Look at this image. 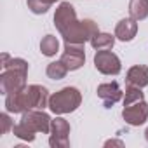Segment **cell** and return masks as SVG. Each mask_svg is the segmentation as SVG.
<instances>
[{
  "instance_id": "obj_1",
  "label": "cell",
  "mask_w": 148,
  "mask_h": 148,
  "mask_svg": "<svg viewBox=\"0 0 148 148\" xmlns=\"http://www.w3.org/2000/svg\"><path fill=\"white\" fill-rule=\"evenodd\" d=\"M49 106V92L45 87L33 84L18 92L5 94V110L9 113H25L28 110H44Z\"/></svg>"
},
{
  "instance_id": "obj_2",
  "label": "cell",
  "mask_w": 148,
  "mask_h": 148,
  "mask_svg": "<svg viewBox=\"0 0 148 148\" xmlns=\"http://www.w3.org/2000/svg\"><path fill=\"white\" fill-rule=\"evenodd\" d=\"M2 75H0V91L2 94L18 92L26 87L28 63L21 58H11L7 52L2 54Z\"/></svg>"
},
{
  "instance_id": "obj_3",
  "label": "cell",
  "mask_w": 148,
  "mask_h": 148,
  "mask_svg": "<svg viewBox=\"0 0 148 148\" xmlns=\"http://www.w3.org/2000/svg\"><path fill=\"white\" fill-rule=\"evenodd\" d=\"M82 103V94L77 87H63L61 91L49 96V110L56 115L75 112Z\"/></svg>"
},
{
  "instance_id": "obj_4",
  "label": "cell",
  "mask_w": 148,
  "mask_h": 148,
  "mask_svg": "<svg viewBox=\"0 0 148 148\" xmlns=\"http://www.w3.org/2000/svg\"><path fill=\"white\" fill-rule=\"evenodd\" d=\"M98 32H99L98 23H94L92 19H82L66 35H63V40L64 44H86V42H91V38Z\"/></svg>"
},
{
  "instance_id": "obj_5",
  "label": "cell",
  "mask_w": 148,
  "mask_h": 148,
  "mask_svg": "<svg viewBox=\"0 0 148 148\" xmlns=\"http://www.w3.org/2000/svg\"><path fill=\"white\" fill-rule=\"evenodd\" d=\"M77 23H79V19H77L75 7H73L70 2H61L58 5V9H56V14H54V26L58 28L61 37L66 35Z\"/></svg>"
},
{
  "instance_id": "obj_6",
  "label": "cell",
  "mask_w": 148,
  "mask_h": 148,
  "mask_svg": "<svg viewBox=\"0 0 148 148\" xmlns=\"http://www.w3.org/2000/svg\"><path fill=\"white\" fill-rule=\"evenodd\" d=\"M94 66H96V70L99 73H103V75H119L120 70H122V63H120L119 56L115 52H112L110 49L96 51Z\"/></svg>"
},
{
  "instance_id": "obj_7",
  "label": "cell",
  "mask_w": 148,
  "mask_h": 148,
  "mask_svg": "<svg viewBox=\"0 0 148 148\" xmlns=\"http://www.w3.org/2000/svg\"><path fill=\"white\" fill-rule=\"evenodd\" d=\"M21 124H25L28 129H32L33 132H42V134H47L51 132V117L44 112V110H28L23 113Z\"/></svg>"
},
{
  "instance_id": "obj_8",
  "label": "cell",
  "mask_w": 148,
  "mask_h": 148,
  "mask_svg": "<svg viewBox=\"0 0 148 148\" xmlns=\"http://www.w3.org/2000/svg\"><path fill=\"white\" fill-rule=\"evenodd\" d=\"M70 124L61 119L56 117L51 122V138H49V145L52 148H68L70 146Z\"/></svg>"
},
{
  "instance_id": "obj_9",
  "label": "cell",
  "mask_w": 148,
  "mask_h": 148,
  "mask_svg": "<svg viewBox=\"0 0 148 148\" xmlns=\"http://www.w3.org/2000/svg\"><path fill=\"white\" fill-rule=\"evenodd\" d=\"M61 61L66 64L70 71H75L84 66L86 63V51L84 44H64V51L61 54Z\"/></svg>"
},
{
  "instance_id": "obj_10",
  "label": "cell",
  "mask_w": 148,
  "mask_h": 148,
  "mask_svg": "<svg viewBox=\"0 0 148 148\" xmlns=\"http://www.w3.org/2000/svg\"><path fill=\"white\" fill-rule=\"evenodd\" d=\"M122 117L129 125H143L148 120V103L145 99H139L136 103L125 105L122 110Z\"/></svg>"
},
{
  "instance_id": "obj_11",
  "label": "cell",
  "mask_w": 148,
  "mask_h": 148,
  "mask_svg": "<svg viewBox=\"0 0 148 148\" xmlns=\"http://www.w3.org/2000/svg\"><path fill=\"white\" fill-rule=\"evenodd\" d=\"M96 92H98V98H101V99H103L105 108H112V106H113L117 101H120V99H122V96H124V92L120 91V87H119V84H117V82L99 84Z\"/></svg>"
},
{
  "instance_id": "obj_12",
  "label": "cell",
  "mask_w": 148,
  "mask_h": 148,
  "mask_svg": "<svg viewBox=\"0 0 148 148\" xmlns=\"http://www.w3.org/2000/svg\"><path fill=\"white\" fill-rule=\"evenodd\" d=\"M138 33V21L132 18L120 19L115 26V37L120 42H131Z\"/></svg>"
},
{
  "instance_id": "obj_13",
  "label": "cell",
  "mask_w": 148,
  "mask_h": 148,
  "mask_svg": "<svg viewBox=\"0 0 148 148\" xmlns=\"http://www.w3.org/2000/svg\"><path fill=\"white\" fill-rule=\"evenodd\" d=\"M125 82L127 86H134V87H146L148 86V66L145 64H134L129 68L127 75H125Z\"/></svg>"
},
{
  "instance_id": "obj_14",
  "label": "cell",
  "mask_w": 148,
  "mask_h": 148,
  "mask_svg": "<svg viewBox=\"0 0 148 148\" xmlns=\"http://www.w3.org/2000/svg\"><path fill=\"white\" fill-rule=\"evenodd\" d=\"M129 14L136 21H143L148 18V0H131L129 2Z\"/></svg>"
},
{
  "instance_id": "obj_15",
  "label": "cell",
  "mask_w": 148,
  "mask_h": 148,
  "mask_svg": "<svg viewBox=\"0 0 148 148\" xmlns=\"http://www.w3.org/2000/svg\"><path fill=\"white\" fill-rule=\"evenodd\" d=\"M115 33H103V32H98L92 38H91V45L96 49V51H103V49H112L113 44H115Z\"/></svg>"
},
{
  "instance_id": "obj_16",
  "label": "cell",
  "mask_w": 148,
  "mask_h": 148,
  "mask_svg": "<svg viewBox=\"0 0 148 148\" xmlns=\"http://www.w3.org/2000/svg\"><path fill=\"white\" fill-rule=\"evenodd\" d=\"M58 51H59V40H58V37L45 35L42 38V42H40V52L44 56H47V58H52V56L58 54Z\"/></svg>"
},
{
  "instance_id": "obj_17",
  "label": "cell",
  "mask_w": 148,
  "mask_h": 148,
  "mask_svg": "<svg viewBox=\"0 0 148 148\" xmlns=\"http://www.w3.org/2000/svg\"><path fill=\"white\" fill-rule=\"evenodd\" d=\"M68 71H70V70L66 68V64H64L61 59L49 63V64H47V70H45L47 77H49L51 80H61V79H64Z\"/></svg>"
},
{
  "instance_id": "obj_18",
  "label": "cell",
  "mask_w": 148,
  "mask_h": 148,
  "mask_svg": "<svg viewBox=\"0 0 148 148\" xmlns=\"http://www.w3.org/2000/svg\"><path fill=\"white\" fill-rule=\"evenodd\" d=\"M139 99H145V94L141 92V87H134V86H127L125 87V96H124V106L136 103Z\"/></svg>"
},
{
  "instance_id": "obj_19",
  "label": "cell",
  "mask_w": 148,
  "mask_h": 148,
  "mask_svg": "<svg viewBox=\"0 0 148 148\" xmlns=\"http://www.w3.org/2000/svg\"><path fill=\"white\" fill-rule=\"evenodd\" d=\"M12 132H14V136L16 138H19V139H25V141H33L35 139V132L32 131V129H28L25 124H16L14 127H12Z\"/></svg>"
},
{
  "instance_id": "obj_20",
  "label": "cell",
  "mask_w": 148,
  "mask_h": 148,
  "mask_svg": "<svg viewBox=\"0 0 148 148\" xmlns=\"http://www.w3.org/2000/svg\"><path fill=\"white\" fill-rule=\"evenodd\" d=\"M26 5L33 14H45L49 11V4H45L44 0H26Z\"/></svg>"
},
{
  "instance_id": "obj_21",
  "label": "cell",
  "mask_w": 148,
  "mask_h": 148,
  "mask_svg": "<svg viewBox=\"0 0 148 148\" xmlns=\"http://www.w3.org/2000/svg\"><path fill=\"white\" fill-rule=\"evenodd\" d=\"M0 124H2V125H0V132H2V134H7V132L14 127V124H12V120H11V117H9L7 113H2V115H0Z\"/></svg>"
},
{
  "instance_id": "obj_22",
  "label": "cell",
  "mask_w": 148,
  "mask_h": 148,
  "mask_svg": "<svg viewBox=\"0 0 148 148\" xmlns=\"http://www.w3.org/2000/svg\"><path fill=\"white\" fill-rule=\"evenodd\" d=\"M105 146H124V143L120 139H108L105 143Z\"/></svg>"
},
{
  "instance_id": "obj_23",
  "label": "cell",
  "mask_w": 148,
  "mask_h": 148,
  "mask_svg": "<svg viewBox=\"0 0 148 148\" xmlns=\"http://www.w3.org/2000/svg\"><path fill=\"white\" fill-rule=\"evenodd\" d=\"M45 4H49V5H52V4H56V2H59V0H44Z\"/></svg>"
},
{
  "instance_id": "obj_24",
  "label": "cell",
  "mask_w": 148,
  "mask_h": 148,
  "mask_svg": "<svg viewBox=\"0 0 148 148\" xmlns=\"http://www.w3.org/2000/svg\"><path fill=\"white\" fill-rule=\"evenodd\" d=\"M145 138H146V141H148V129L145 131Z\"/></svg>"
}]
</instances>
